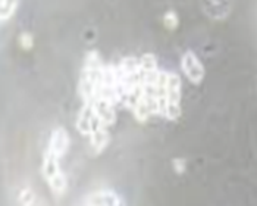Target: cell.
Listing matches in <instances>:
<instances>
[{"instance_id":"obj_7","label":"cell","mask_w":257,"mask_h":206,"mask_svg":"<svg viewBox=\"0 0 257 206\" xmlns=\"http://www.w3.org/2000/svg\"><path fill=\"white\" fill-rule=\"evenodd\" d=\"M163 24H165V27H166L168 30H171V31L177 30V27L179 25L178 15H177L174 11H168V12L165 14V17H163Z\"/></svg>"},{"instance_id":"obj_5","label":"cell","mask_w":257,"mask_h":206,"mask_svg":"<svg viewBox=\"0 0 257 206\" xmlns=\"http://www.w3.org/2000/svg\"><path fill=\"white\" fill-rule=\"evenodd\" d=\"M20 0H0V22L9 21L18 11Z\"/></svg>"},{"instance_id":"obj_4","label":"cell","mask_w":257,"mask_h":206,"mask_svg":"<svg viewBox=\"0 0 257 206\" xmlns=\"http://www.w3.org/2000/svg\"><path fill=\"white\" fill-rule=\"evenodd\" d=\"M82 206H125V203L115 191L100 188L87 194Z\"/></svg>"},{"instance_id":"obj_2","label":"cell","mask_w":257,"mask_h":206,"mask_svg":"<svg viewBox=\"0 0 257 206\" xmlns=\"http://www.w3.org/2000/svg\"><path fill=\"white\" fill-rule=\"evenodd\" d=\"M181 68H182V72L185 74V77L188 78V81L193 82V84H200V82L204 80V75H206V71H204V65L201 63V61L198 59V56L188 50L182 55L181 58Z\"/></svg>"},{"instance_id":"obj_1","label":"cell","mask_w":257,"mask_h":206,"mask_svg":"<svg viewBox=\"0 0 257 206\" xmlns=\"http://www.w3.org/2000/svg\"><path fill=\"white\" fill-rule=\"evenodd\" d=\"M41 174L53 194L63 196L68 191V178L60 168V158L44 152L41 162Z\"/></svg>"},{"instance_id":"obj_6","label":"cell","mask_w":257,"mask_h":206,"mask_svg":"<svg viewBox=\"0 0 257 206\" xmlns=\"http://www.w3.org/2000/svg\"><path fill=\"white\" fill-rule=\"evenodd\" d=\"M18 200H20L21 206H33L36 202V193L30 187H25L20 191Z\"/></svg>"},{"instance_id":"obj_9","label":"cell","mask_w":257,"mask_h":206,"mask_svg":"<svg viewBox=\"0 0 257 206\" xmlns=\"http://www.w3.org/2000/svg\"><path fill=\"white\" fill-rule=\"evenodd\" d=\"M187 169V162L184 159H174V171L177 174H184Z\"/></svg>"},{"instance_id":"obj_3","label":"cell","mask_w":257,"mask_h":206,"mask_svg":"<svg viewBox=\"0 0 257 206\" xmlns=\"http://www.w3.org/2000/svg\"><path fill=\"white\" fill-rule=\"evenodd\" d=\"M69 146H71V137H69L68 131L63 127H58L50 134L46 152L52 153V155H55V156H58V158L62 159L68 153Z\"/></svg>"},{"instance_id":"obj_8","label":"cell","mask_w":257,"mask_h":206,"mask_svg":"<svg viewBox=\"0 0 257 206\" xmlns=\"http://www.w3.org/2000/svg\"><path fill=\"white\" fill-rule=\"evenodd\" d=\"M20 44L24 50H30L34 46V37L30 33H22L20 36Z\"/></svg>"}]
</instances>
